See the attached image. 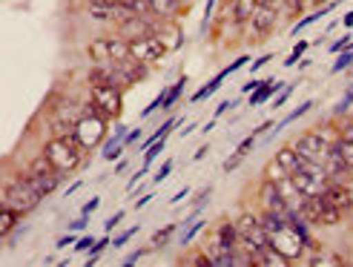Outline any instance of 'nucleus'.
Instances as JSON below:
<instances>
[{"mask_svg": "<svg viewBox=\"0 0 353 267\" xmlns=\"http://www.w3.org/2000/svg\"><path fill=\"white\" fill-rule=\"evenodd\" d=\"M110 123H112V121H110L107 115H103L90 98H86V106H83L81 118L75 121L72 132L63 135V138H66V141H72V144H75V147H81L83 152H92L95 147H101L103 141H107Z\"/></svg>", "mask_w": 353, "mask_h": 267, "instance_id": "nucleus-1", "label": "nucleus"}, {"mask_svg": "<svg viewBox=\"0 0 353 267\" xmlns=\"http://www.w3.org/2000/svg\"><path fill=\"white\" fill-rule=\"evenodd\" d=\"M43 199H46V195L38 187H34L29 178H26V172L21 170V172L9 175L6 181H3V199H0V204L12 207L17 212H23V216H29V212H34V210L43 204Z\"/></svg>", "mask_w": 353, "mask_h": 267, "instance_id": "nucleus-2", "label": "nucleus"}, {"mask_svg": "<svg viewBox=\"0 0 353 267\" xmlns=\"http://www.w3.org/2000/svg\"><path fill=\"white\" fill-rule=\"evenodd\" d=\"M41 152L46 155V161H49L52 167H55L63 178H66V175H72L75 170H83L86 155H90V152H83L81 147H75L72 141L58 138V135L46 138V144H43V150H41Z\"/></svg>", "mask_w": 353, "mask_h": 267, "instance_id": "nucleus-3", "label": "nucleus"}, {"mask_svg": "<svg viewBox=\"0 0 353 267\" xmlns=\"http://www.w3.org/2000/svg\"><path fill=\"white\" fill-rule=\"evenodd\" d=\"M23 172H26V178H29V181L38 187L43 195H52V192L61 187V181H63V175L46 161V155H43V152H41L38 158H32Z\"/></svg>", "mask_w": 353, "mask_h": 267, "instance_id": "nucleus-4", "label": "nucleus"}, {"mask_svg": "<svg viewBox=\"0 0 353 267\" xmlns=\"http://www.w3.org/2000/svg\"><path fill=\"white\" fill-rule=\"evenodd\" d=\"M130 55L135 61H141L144 66H155V63H161L167 55H170V49L164 46V41L158 38V34H141V38H132L130 41Z\"/></svg>", "mask_w": 353, "mask_h": 267, "instance_id": "nucleus-5", "label": "nucleus"}, {"mask_svg": "<svg viewBox=\"0 0 353 267\" xmlns=\"http://www.w3.org/2000/svg\"><path fill=\"white\" fill-rule=\"evenodd\" d=\"M330 144H333V138H327L322 130H307V132H302L293 141V147L299 150V155L307 158V161H316V164H325V158L330 152Z\"/></svg>", "mask_w": 353, "mask_h": 267, "instance_id": "nucleus-6", "label": "nucleus"}, {"mask_svg": "<svg viewBox=\"0 0 353 267\" xmlns=\"http://www.w3.org/2000/svg\"><path fill=\"white\" fill-rule=\"evenodd\" d=\"M121 95H123L121 86H90V101L110 121H118L121 118V110H123V98Z\"/></svg>", "mask_w": 353, "mask_h": 267, "instance_id": "nucleus-7", "label": "nucleus"}, {"mask_svg": "<svg viewBox=\"0 0 353 267\" xmlns=\"http://www.w3.org/2000/svg\"><path fill=\"white\" fill-rule=\"evenodd\" d=\"M276 23H279V6H259L250 21H247V26H250V41L268 38L276 29Z\"/></svg>", "mask_w": 353, "mask_h": 267, "instance_id": "nucleus-8", "label": "nucleus"}, {"mask_svg": "<svg viewBox=\"0 0 353 267\" xmlns=\"http://www.w3.org/2000/svg\"><path fill=\"white\" fill-rule=\"evenodd\" d=\"M256 201H259V210H273V212H288L290 210L288 201H285V195H281V190H279V184L268 181V178H261Z\"/></svg>", "mask_w": 353, "mask_h": 267, "instance_id": "nucleus-9", "label": "nucleus"}, {"mask_svg": "<svg viewBox=\"0 0 353 267\" xmlns=\"http://www.w3.org/2000/svg\"><path fill=\"white\" fill-rule=\"evenodd\" d=\"M112 69H115V75H118V83H121V89H130V86H135L138 81H147L150 75V66H144L141 61H135V58H127V61H121V63H112Z\"/></svg>", "mask_w": 353, "mask_h": 267, "instance_id": "nucleus-10", "label": "nucleus"}, {"mask_svg": "<svg viewBox=\"0 0 353 267\" xmlns=\"http://www.w3.org/2000/svg\"><path fill=\"white\" fill-rule=\"evenodd\" d=\"M322 199L333 207H339L342 212H350L353 210V187L347 181H327Z\"/></svg>", "mask_w": 353, "mask_h": 267, "instance_id": "nucleus-11", "label": "nucleus"}, {"mask_svg": "<svg viewBox=\"0 0 353 267\" xmlns=\"http://www.w3.org/2000/svg\"><path fill=\"white\" fill-rule=\"evenodd\" d=\"M155 34L164 41V46L170 49V55H172V52H179V49L184 46V29H181V23H179V17H170V21H161V23H158V29H155Z\"/></svg>", "mask_w": 353, "mask_h": 267, "instance_id": "nucleus-12", "label": "nucleus"}, {"mask_svg": "<svg viewBox=\"0 0 353 267\" xmlns=\"http://www.w3.org/2000/svg\"><path fill=\"white\" fill-rule=\"evenodd\" d=\"M213 241L219 244V250H239V241H241L239 224L230 221V219H224V221L213 230Z\"/></svg>", "mask_w": 353, "mask_h": 267, "instance_id": "nucleus-13", "label": "nucleus"}, {"mask_svg": "<svg viewBox=\"0 0 353 267\" xmlns=\"http://www.w3.org/2000/svg\"><path fill=\"white\" fill-rule=\"evenodd\" d=\"M147 6H150V14H155L158 21H170V17L184 14V6L179 3V0H147Z\"/></svg>", "mask_w": 353, "mask_h": 267, "instance_id": "nucleus-14", "label": "nucleus"}, {"mask_svg": "<svg viewBox=\"0 0 353 267\" xmlns=\"http://www.w3.org/2000/svg\"><path fill=\"white\" fill-rule=\"evenodd\" d=\"M259 9V0H230V9H227V14H230L233 23H247L253 17V12Z\"/></svg>", "mask_w": 353, "mask_h": 267, "instance_id": "nucleus-15", "label": "nucleus"}, {"mask_svg": "<svg viewBox=\"0 0 353 267\" xmlns=\"http://www.w3.org/2000/svg\"><path fill=\"white\" fill-rule=\"evenodd\" d=\"M21 221H23V212L0 204V236H12L14 230L21 227Z\"/></svg>", "mask_w": 353, "mask_h": 267, "instance_id": "nucleus-16", "label": "nucleus"}, {"mask_svg": "<svg viewBox=\"0 0 353 267\" xmlns=\"http://www.w3.org/2000/svg\"><path fill=\"white\" fill-rule=\"evenodd\" d=\"M279 86H281V83H276L273 78L261 81V83L253 89V95L247 98V103H250V106H261V103H268V98H273V95L279 92Z\"/></svg>", "mask_w": 353, "mask_h": 267, "instance_id": "nucleus-17", "label": "nucleus"}, {"mask_svg": "<svg viewBox=\"0 0 353 267\" xmlns=\"http://www.w3.org/2000/svg\"><path fill=\"white\" fill-rule=\"evenodd\" d=\"M273 158H276V161H279L281 167H285V170H288L290 175H293V172L299 170V164H302V155H299V150H296L293 144H288V147H281V150H279V152H276Z\"/></svg>", "mask_w": 353, "mask_h": 267, "instance_id": "nucleus-18", "label": "nucleus"}, {"mask_svg": "<svg viewBox=\"0 0 353 267\" xmlns=\"http://www.w3.org/2000/svg\"><path fill=\"white\" fill-rule=\"evenodd\" d=\"M86 55L92 58V63H112V55H110V38L92 41L90 46H86Z\"/></svg>", "mask_w": 353, "mask_h": 267, "instance_id": "nucleus-19", "label": "nucleus"}, {"mask_svg": "<svg viewBox=\"0 0 353 267\" xmlns=\"http://www.w3.org/2000/svg\"><path fill=\"white\" fill-rule=\"evenodd\" d=\"M184 86H187V75H181L179 81H175L172 86H167V89H161V92H158V95H161V106H164V110H170V106L175 103V101H179L181 98V92H184Z\"/></svg>", "mask_w": 353, "mask_h": 267, "instance_id": "nucleus-20", "label": "nucleus"}, {"mask_svg": "<svg viewBox=\"0 0 353 267\" xmlns=\"http://www.w3.org/2000/svg\"><path fill=\"white\" fill-rule=\"evenodd\" d=\"M227 75H230V69H221V72H219V75H216L213 81H210V83H204V86H201V89H199V92H196V95H192L190 101H192V103H199V101H204L207 95H213V92H216V89H219V86H221V83L227 81Z\"/></svg>", "mask_w": 353, "mask_h": 267, "instance_id": "nucleus-21", "label": "nucleus"}, {"mask_svg": "<svg viewBox=\"0 0 353 267\" xmlns=\"http://www.w3.org/2000/svg\"><path fill=\"white\" fill-rule=\"evenodd\" d=\"M333 9H336V3H327V6H322L319 12H313V14H307V17H302V21H296V26L290 29L293 34H299V32H302V29H307L310 23H316V21H319V17H325V14H330Z\"/></svg>", "mask_w": 353, "mask_h": 267, "instance_id": "nucleus-22", "label": "nucleus"}, {"mask_svg": "<svg viewBox=\"0 0 353 267\" xmlns=\"http://www.w3.org/2000/svg\"><path fill=\"white\" fill-rule=\"evenodd\" d=\"M107 247H112V239H110V236H101V239L92 244V250L86 253V267H95V264L101 261V256H103V250H107Z\"/></svg>", "mask_w": 353, "mask_h": 267, "instance_id": "nucleus-23", "label": "nucleus"}, {"mask_svg": "<svg viewBox=\"0 0 353 267\" xmlns=\"http://www.w3.org/2000/svg\"><path fill=\"white\" fill-rule=\"evenodd\" d=\"M310 106H313V101H305L302 106H296V110H290V112H288L285 118H281V121L276 123V130H273V135H276V132H281V130H285V127H288V123H293L296 118H302V115H305V112L310 110Z\"/></svg>", "mask_w": 353, "mask_h": 267, "instance_id": "nucleus-24", "label": "nucleus"}, {"mask_svg": "<svg viewBox=\"0 0 353 267\" xmlns=\"http://www.w3.org/2000/svg\"><path fill=\"white\" fill-rule=\"evenodd\" d=\"M261 178H268V181H276V184H281V181H285V178H290V172L285 170V167H281L279 161H276V158H273V161L268 164V167H264V175Z\"/></svg>", "mask_w": 353, "mask_h": 267, "instance_id": "nucleus-25", "label": "nucleus"}, {"mask_svg": "<svg viewBox=\"0 0 353 267\" xmlns=\"http://www.w3.org/2000/svg\"><path fill=\"white\" fill-rule=\"evenodd\" d=\"M347 66H353V46H347V52L342 49L339 55H336V61H333V66H330V75H339V72H345Z\"/></svg>", "mask_w": 353, "mask_h": 267, "instance_id": "nucleus-26", "label": "nucleus"}, {"mask_svg": "<svg viewBox=\"0 0 353 267\" xmlns=\"http://www.w3.org/2000/svg\"><path fill=\"white\" fill-rule=\"evenodd\" d=\"M204 227H207V221H204V219L199 216L196 221H192V224H190V227L184 230V236L179 239V241H181V247H187V244H192V241H196V239H199V233H201Z\"/></svg>", "mask_w": 353, "mask_h": 267, "instance_id": "nucleus-27", "label": "nucleus"}, {"mask_svg": "<svg viewBox=\"0 0 353 267\" xmlns=\"http://www.w3.org/2000/svg\"><path fill=\"white\" fill-rule=\"evenodd\" d=\"M164 141H167V138H158L155 144H152V147L144 152V158H141V167H152V164H155V158L164 152Z\"/></svg>", "mask_w": 353, "mask_h": 267, "instance_id": "nucleus-28", "label": "nucleus"}, {"mask_svg": "<svg viewBox=\"0 0 353 267\" xmlns=\"http://www.w3.org/2000/svg\"><path fill=\"white\" fill-rule=\"evenodd\" d=\"M333 141H336V147H339V152H342V158H345V161H347V167H350V172H353V144H350V141H345L339 132L336 135H333Z\"/></svg>", "mask_w": 353, "mask_h": 267, "instance_id": "nucleus-29", "label": "nucleus"}, {"mask_svg": "<svg viewBox=\"0 0 353 267\" xmlns=\"http://www.w3.org/2000/svg\"><path fill=\"white\" fill-rule=\"evenodd\" d=\"M307 49H310V43H307V41H296V46L290 49V55L285 58V66H293V63H299V58H302Z\"/></svg>", "mask_w": 353, "mask_h": 267, "instance_id": "nucleus-30", "label": "nucleus"}, {"mask_svg": "<svg viewBox=\"0 0 353 267\" xmlns=\"http://www.w3.org/2000/svg\"><path fill=\"white\" fill-rule=\"evenodd\" d=\"M175 233V224H167V227H161V230H158V233L152 236V247H155V250H158V247H164L167 241H170V236Z\"/></svg>", "mask_w": 353, "mask_h": 267, "instance_id": "nucleus-31", "label": "nucleus"}, {"mask_svg": "<svg viewBox=\"0 0 353 267\" xmlns=\"http://www.w3.org/2000/svg\"><path fill=\"white\" fill-rule=\"evenodd\" d=\"M187 264H190V267H213V259H210L207 250H196V253L187 259Z\"/></svg>", "mask_w": 353, "mask_h": 267, "instance_id": "nucleus-32", "label": "nucleus"}, {"mask_svg": "<svg viewBox=\"0 0 353 267\" xmlns=\"http://www.w3.org/2000/svg\"><path fill=\"white\" fill-rule=\"evenodd\" d=\"M296 92V83H285V89H281V92H276V98H273V106L279 110V106H285L288 101H290V95Z\"/></svg>", "mask_w": 353, "mask_h": 267, "instance_id": "nucleus-33", "label": "nucleus"}, {"mask_svg": "<svg viewBox=\"0 0 353 267\" xmlns=\"http://www.w3.org/2000/svg\"><path fill=\"white\" fill-rule=\"evenodd\" d=\"M172 167H175V161H172V158H167V161L161 164V170H158V172H155V178H152V184H164V181H167V178H170V172H172Z\"/></svg>", "mask_w": 353, "mask_h": 267, "instance_id": "nucleus-34", "label": "nucleus"}, {"mask_svg": "<svg viewBox=\"0 0 353 267\" xmlns=\"http://www.w3.org/2000/svg\"><path fill=\"white\" fill-rule=\"evenodd\" d=\"M135 233H138V224H135V227H130V230H123V233H118V236L112 239V247H115V250H121V247L127 244V241H130Z\"/></svg>", "mask_w": 353, "mask_h": 267, "instance_id": "nucleus-35", "label": "nucleus"}, {"mask_svg": "<svg viewBox=\"0 0 353 267\" xmlns=\"http://www.w3.org/2000/svg\"><path fill=\"white\" fill-rule=\"evenodd\" d=\"M92 244H95V236H81V239L72 244V250H75V253H90Z\"/></svg>", "mask_w": 353, "mask_h": 267, "instance_id": "nucleus-36", "label": "nucleus"}, {"mask_svg": "<svg viewBox=\"0 0 353 267\" xmlns=\"http://www.w3.org/2000/svg\"><path fill=\"white\" fill-rule=\"evenodd\" d=\"M281 6H285L288 14H299V12H305L307 0H281Z\"/></svg>", "mask_w": 353, "mask_h": 267, "instance_id": "nucleus-37", "label": "nucleus"}, {"mask_svg": "<svg viewBox=\"0 0 353 267\" xmlns=\"http://www.w3.org/2000/svg\"><path fill=\"white\" fill-rule=\"evenodd\" d=\"M350 106H353V86L345 92V101H339V103H336V110H333V115H345V112L350 110Z\"/></svg>", "mask_w": 353, "mask_h": 267, "instance_id": "nucleus-38", "label": "nucleus"}, {"mask_svg": "<svg viewBox=\"0 0 353 267\" xmlns=\"http://www.w3.org/2000/svg\"><path fill=\"white\" fill-rule=\"evenodd\" d=\"M147 172H150V167H141V170H138V172H135L132 178H130V181H127V187H123V192H127V195H130V192H132V190H135V187L141 184V178H144Z\"/></svg>", "mask_w": 353, "mask_h": 267, "instance_id": "nucleus-39", "label": "nucleus"}, {"mask_svg": "<svg viewBox=\"0 0 353 267\" xmlns=\"http://www.w3.org/2000/svg\"><path fill=\"white\" fill-rule=\"evenodd\" d=\"M123 219H127V212H123V210H115V216H112V219H107V224H103V233H112V230H115Z\"/></svg>", "mask_w": 353, "mask_h": 267, "instance_id": "nucleus-40", "label": "nucleus"}, {"mask_svg": "<svg viewBox=\"0 0 353 267\" xmlns=\"http://www.w3.org/2000/svg\"><path fill=\"white\" fill-rule=\"evenodd\" d=\"M253 144H256V135H247V138L241 141V144L236 147V155H241V158H247V155H250V150H253Z\"/></svg>", "mask_w": 353, "mask_h": 267, "instance_id": "nucleus-41", "label": "nucleus"}, {"mask_svg": "<svg viewBox=\"0 0 353 267\" xmlns=\"http://www.w3.org/2000/svg\"><path fill=\"white\" fill-rule=\"evenodd\" d=\"M347 46H353V38H350V34H345V38H339L336 43L330 46V55H339V52H342V49H347Z\"/></svg>", "mask_w": 353, "mask_h": 267, "instance_id": "nucleus-42", "label": "nucleus"}, {"mask_svg": "<svg viewBox=\"0 0 353 267\" xmlns=\"http://www.w3.org/2000/svg\"><path fill=\"white\" fill-rule=\"evenodd\" d=\"M150 250H155V247H150ZM150 250H135V253H130L127 259H123V267H132V264H138L141 259H144Z\"/></svg>", "mask_w": 353, "mask_h": 267, "instance_id": "nucleus-43", "label": "nucleus"}, {"mask_svg": "<svg viewBox=\"0 0 353 267\" xmlns=\"http://www.w3.org/2000/svg\"><path fill=\"white\" fill-rule=\"evenodd\" d=\"M241 161H244V158L233 152V155H230V158H227V161H224V167H221V170H224V172H233V170H239V164H241Z\"/></svg>", "mask_w": 353, "mask_h": 267, "instance_id": "nucleus-44", "label": "nucleus"}, {"mask_svg": "<svg viewBox=\"0 0 353 267\" xmlns=\"http://www.w3.org/2000/svg\"><path fill=\"white\" fill-rule=\"evenodd\" d=\"M270 58H273V55H270V52H264V55H261V58H256V61L250 63V72L256 75V72H259V69H261V66H268V63H270Z\"/></svg>", "mask_w": 353, "mask_h": 267, "instance_id": "nucleus-45", "label": "nucleus"}, {"mask_svg": "<svg viewBox=\"0 0 353 267\" xmlns=\"http://www.w3.org/2000/svg\"><path fill=\"white\" fill-rule=\"evenodd\" d=\"M86 224H90V216H83V212H81V216H78L75 221H69V230H75V233H81V230H86Z\"/></svg>", "mask_w": 353, "mask_h": 267, "instance_id": "nucleus-46", "label": "nucleus"}, {"mask_svg": "<svg viewBox=\"0 0 353 267\" xmlns=\"http://www.w3.org/2000/svg\"><path fill=\"white\" fill-rule=\"evenodd\" d=\"M98 204H101V195H92V199L81 207V212H83V216H92V210H98Z\"/></svg>", "mask_w": 353, "mask_h": 267, "instance_id": "nucleus-47", "label": "nucleus"}, {"mask_svg": "<svg viewBox=\"0 0 353 267\" xmlns=\"http://www.w3.org/2000/svg\"><path fill=\"white\" fill-rule=\"evenodd\" d=\"M247 63H250V55H239V58H236L230 66H227V69H230V75H233V72H239V69H241V66H247Z\"/></svg>", "mask_w": 353, "mask_h": 267, "instance_id": "nucleus-48", "label": "nucleus"}, {"mask_svg": "<svg viewBox=\"0 0 353 267\" xmlns=\"http://www.w3.org/2000/svg\"><path fill=\"white\" fill-rule=\"evenodd\" d=\"M78 241V236H75V230H69V233L66 236H61L58 239V247H69V244H75Z\"/></svg>", "mask_w": 353, "mask_h": 267, "instance_id": "nucleus-49", "label": "nucleus"}, {"mask_svg": "<svg viewBox=\"0 0 353 267\" xmlns=\"http://www.w3.org/2000/svg\"><path fill=\"white\" fill-rule=\"evenodd\" d=\"M152 195H155V190H150V192H147V195H141V199H138V201H135V210H141V207H147V204H150V201H152Z\"/></svg>", "mask_w": 353, "mask_h": 267, "instance_id": "nucleus-50", "label": "nucleus"}, {"mask_svg": "<svg viewBox=\"0 0 353 267\" xmlns=\"http://www.w3.org/2000/svg\"><path fill=\"white\" fill-rule=\"evenodd\" d=\"M213 9H216V0H207V9H204V26L210 23V14H213Z\"/></svg>", "mask_w": 353, "mask_h": 267, "instance_id": "nucleus-51", "label": "nucleus"}, {"mask_svg": "<svg viewBox=\"0 0 353 267\" xmlns=\"http://www.w3.org/2000/svg\"><path fill=\"white\" fill-rule=\"evenodd\" d=\"M138 138H141V130H130V135H127V141H123V144H127V147H130V144H135V141H138Z\"/></svg>", "mask_w": 353, "mask_h": 267, "instance_id": "nucleus-52", "label": "nucleus"}, {"mask_svg": "<svg viewBox=\"0 0 353 267\" xmlns=\"http://www.w3.org/2000/svg\"><path fill=\"white\" fill-rule=\"evenodd\" d=\"M270 130H273V121H264V123H261V127H259L253 135H264V132H270Z\"/></svg>", "mask_w": 353, "mask_h": 267, "instance_id": "nucleus-53", "label": "nucleus"}, {"mask_svg": "<svg viewBox=\"0 0 353 267\" xmlns=\"http://www.w3.org/2000/svg\"><path fill=\"white\" fill-rule=\"evenodd\" d=\"M81 184H83V181H72V184H69V187L63 190V195H75V192L81 190Z\"/></svg>", "mask_w": 353, "mask_h": 267, "instance_id": "nucleus-54", "label": "nucleus"}, {"mask_svg": "<svg viewBox=\"0 0 353 267\" xmlns=\"http://www.w3.org/2000/svg\"><path fill=\"white\" fill-rule=\"evenodd\" d=\"M184 195H190V187H181L179 192H175V195H172V204H175V201H181V199H184Z\"/></svg>", "mask_w": 353, "mask_h": 267, "instance_id": "nucleus-55", "label": "nucleus"}, {"mask_svg": "<svg viewBox=\"0 0 353 267\" xmlns=\"http://www.w3.org/2000/svg\"><path fill=\"white\" fill-rule=\"evenodd\" d=\"M259 83H261V81H256V78H253V81H247V83H244V89H241V92H253V89H256Z\"/></svg>", "mask_w": 353, "mask_h": 267, "instance_id": "nucleus-56", "label": "nucleus"}, {"mask_svg": "<svg viewBox=\"0 0 353 267\" xmlns=\"http://www.w3.org/2000/svg\"><path fill=\"white\" fill-rule=\"evenodd\" d=\"M342 26H345V29H353V12H347V14L342 17Z\"/></svg>", "mask_w": 353, "mask_h": 267, "instance_id": "nucleus-57", "label": "nucleus"}, {"mask_svg": "<svg viewBox=\"0 0 353 267\" xmlns=\"http://www.w3.org/2000/svg\"><path fill=\"white\" fill-rule=\"evenodd\" d=\"M196 127H199V123H187V127L181 130V138H187L190 132H196Z\"/></svg>", "mask_w": 353, "mask_h": 267, "instance_id": "nucleus-58", "label": "nucleus"}, {"mask_svg": "<svg viewBox=\"0 0 353 267\" xmlns=\"http://www.w3.org/2000/svg\"><path fill=\"white\" fill-rule=\"evenodd\" d=\"M127 167H130L127 161H118V167H115V172H118V175H121V172H127Z\"/></svg>", "mask_w": 353, "mask_h": 267, "instance_id": "nucleus-59", "label": "nucleus"}, {"mask_svg": "<svg viewBox=\"0 0 353 267\" xmlns=\"http://www.w3.org/2000/svg\"><path fill=\"white\" fill-rule=\"evenodd\" d=\"M58 261H61L58 256H46V259H43V264H58Z\"/></svg>", "mask_w": 353, "mask_h": 267, "instance_id": "nucleus-60", "label": "nucleus"}, {"mask_svg": "<svg viewBox=\"0 0 353 267\" xmlns=\"http://www.w3.org/2000/svg\"><path fill=\"white\" fill-rule=\"evenodd\" d=\"M179 3H181V6H184V3H190V0H179ZM184 9H190V6H184Z\"/></svg>", "mask_w": 353, "mask_h": 267, "instance_id": "nucleus-61", "label": "nucleus"}]
</instances>
